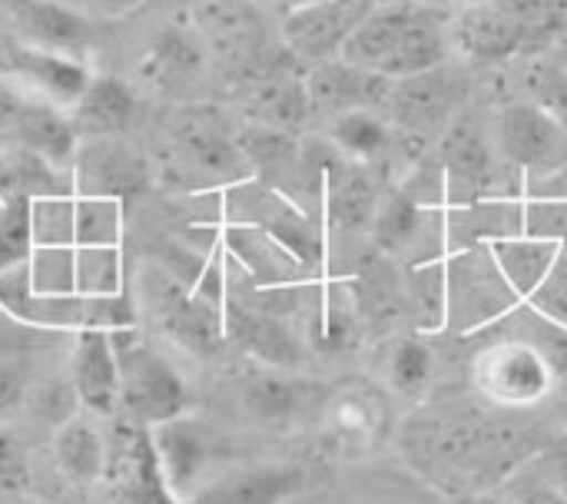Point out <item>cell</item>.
<instances>
[{
    "instance_id": "obj_23",
    "label": "cell",
    "mask_w": 567,
    "mask_h": 504,
    "mask_svg": "<svg viewBox=\"0 0 567 504\" xmlns=\"http://www.w3.org/2000/svg\"><path fill=\"white\" fill-rule=\"evenodd\" d=\"M140 116V96L120 76H93L83 96L70 106L76 136H123Z\"/></svg>"
},
{
    "instance_id": "obj_7",
    "label": "cell",
    "mask_w": 567,
    "mask_h": 504,
    "mask_svg": "<svg viewBox=\"0 0 567 504\" xmlns=\"http://www.w3.org/2000/svg\"><path fill=\"white\" fill-rule=\"evenodd\" d=\"M193 23L209 50V60L233 83L279 43L252 0H203Z\"/></svg>"
},
{
    "instance_id": "obj_49",
    "label": "cell",
    "mask_w": 567,
    "mask_h": 504,
    "mask_svg": "<svg viewBox=\"0 0 567 504\" xmlns=\"http://www.w3.org/2000/svg\"><path fill=\"white\" fill-rule=\"evenodd\" d=\"M415 3H432V7H445L449 0H415Z\"/></svg>"
},
{
    "instance_id": "obj_36",
    "label": "cell",
    "mask_w": 567,
    "mask_h": 504,
    "mask_svg": "<svg viewBox=\"0 0 567 504\" xmlns=\"http://www.w3.org/2000/svg\"><path fill=\"white\" fill-rule=\"evenodd\" d=\"M33 249L76 246V196H47L30 203Z\"/></svg>"
},
{
    "instance_id": "obj_39",
    "label": "cell",
    "mask_w": 567,
    "mask_h": 504,
    "mask_svg": "<svg viewBox=\"0 0 567 504\" xmlns=\"http://www.w3.org/2000/svg\"><path fill=\"white\" fill-rule=\"evenodd\" d=\"M33 253V226L30 203H3L0 206V269L23 266Z\"/></svg>"
},
{
    "instance_id": "obj_40",
    "label": "cell",
    "mask_w": 567,
    "mask_h": 504,
    "mask_svg": "<svg viewBox=\"0 0 567 504\" xmlns=\"http://www.w3.org/2000/svg\"><path fill=\"white\" fill-rule=\"evenodd\" d=\"M429 379H432V352L415 339L399 342L392 352V362H389L392 389L402 395H419L429 385Z\"/></svg>"
},
{
    "instance_id": "obj_9",
    "label": "cell",
    "mask_w": 567,
    "mask_h": 504,
    "mask_svg": "<svg viewBox=\"0 0 567 504\" xmlns=\"http://www.w3.org/2000/svg\"><path fill=\"white\" fill-rule=\"evenodd\" d=\"M73 193L130 203L150 189L153 166L123 136H83L73 156Z\"/></svg>"
},
{
    "instance_id": "obj_4",
    "label": "cell",
    "mask_w": 567,
    "mask_h": 504,
    "mask_svg": "<svg viewBox=\"0 0 567 504\" xmlns=\"http://www.w3.org/2000/svg\"><path fill=\"white\" fill-rule=\"evenodd\" d=\"M116 366H120V415L153 429L159 422H169L186 412L189 405V389L179 369L140 332L133 329H116L110 332Z\"/></svg>"
},
{
    "instance_id": "obj_25",
    "label": "cell",
    "mask_w": 567,
    "mask_h": 504,
    "mask_svg": "<svg viewBox=\"0 0 567 504\" xmlns=\"http://www.w3.org/2000/svg\"><path fill=\"white\" fill-rule=\"evenodd\" d=\"M53 462L73 485H96L106 472V432L86 415H70L53 432Z\"/></svg>"
},
{
    "instance_id": "obj_45",
    "label": "cell",
    "mask_w": 567,
    "mask_h": 504,
    "mask_svg": "<svg viewBox=\"0 0 567 504\" xmlns=\"http://www.w3.org/2000/svg\"><path fill=\"white\" fill-rule=\"evenodd\" d=\"M458 504H525V502H518V498H512V495H468V498H462Z\"/></svg>"
},
{
    "instance_id": "obj_33",
    "label": "cell",
    "mask_w": 567,
    "mask_h": 504,
    "mask_svg": "<svg viewBox=\"0 0 567 504\" xmlns=\"http://www.w3.org/2000/svg\"><path fill=\"white\" fill-rule=\"evenodd\" d=\"M126 203L76 196V246H123Z\"/></svg>"
},
{
    "instance_id": "obj_19",
    "label": "cell",
    "mask_w": 567,
    "mask_h": 504,
    "mask_svg": "<svg viewBox=\"0 0 567 504\" xmlns=\"http://www.w3.org/2000/svg\"><path fill=\"white\" fill-rule=\"evenodd\" d=\"M498 146L522 169H555L567 160V130L535 103L518 100L502 110Z\"/></svg>"
},
{
    "instance_id": "obj_5",
    "label": "cell",
    "mask_w": 567,
    "mask_h": 504,
    "mask_svg": "<svg viewBox=\"0 0 567 504\" xmlns=\"http://www.w3.org/2000/svg\"><path fill=\"white\" fill-rule=\"evenodd\" d=\"M140 302L153 312L156 326L186 352L213 356L226 342L223 306L209 302L193 289V282L179 279L166 266H143L140 269Z\"/></svg>"
},
{
    "instance_id": "obj_41",
    "label": "cell",
    "mask_w": 567,
    "mask_h": 504,
    "mask_svg": "<svg viewBox=\"0 0 567 504\" xmlns=\"http://www.w3.org/2000/svg\"><path fill=\"white\" fill-rule=\"evenodd\" d=\"M30 488V452L27 445L0 425V492L20 495Z\"/></svg>"
},
{
    "instance_id": "obj_20",
    "label": "cell",
    "mask_w": 567,
    "mask_h": 504,
    "mask_svg": "<svg viewBox=\"0 0 567 504\" xmlns=\"http://www.w3.org/2000/svg\"><path fill=\"white\" fill-rule=\"evenodd\" d=\"M309 475L299 465H256L213 475L183 504H289L302 495Z\"/></svg>"
},
{
    "instance_id": "obj_30",
    "label": "cell",
    "mask_w": 567,
    "mask_h": 504,
    "mask_svg": "<svg viewBox=\"0 0 567 504\" xmlns=\"http://www.w3.org/2000/svg\"><path fill=\"white\" fill-rule=\"evenodd\" d=\"M126 292L123 246H76V296L110 299Z\"/></svg>"
},
{
    "instance_id": "obj_46",
    "label": "cell",
    "mask_w": 567,
    "mask_h": 504,
    "mask_svg": "<svg viewBox=\"0 0 567 504\" xmlns=\"http://www.w3.org/2000/svg\"><path fill=\"white\" fill-rule=\"evenodd\" d=\"M555 495L567 504V459H561V465L555 469Z\"/></svg>"
},
{
    "instance_id": "obj_47",
    "label": "cell",
    "mask_w": 567,
    "mask_h": 504,
    "mask_svg": "<svg viewBox=\"0 0 567 504\" xmlns=\"http://www.w3.org/2000/svg\"><path fill=\"white\" fill-rule=\"evenodd\" d=\"M551 56H555V60H558V63H561V66L567 70V33L565 37H558V40L551 43Z\"/></svg>"
},
{
    "instance_id": "obj_32",
    "label": "cell",
    "mask_w": 567,
    "mask_h": 504,
    "mask_svg": "<svg viewBox=\"0 0 567 504\" xmlns=\"http://www.w3.org/2000/svg\"><path fill=\"white\" fill-rule=\"evenodd\" d=\"M329 140L336 150H342L349 160H372L389 143V123L379 116V110H352L342 116H332Z\"/></svg>"
},
{
    "instance_id": "obj_24",
    "label": "cell",
    "mask_w": 567,
    "mask_h": 504,
    "mask_svg": "<svg viewBox=\"0 0 567 504\" xmlns=\"http://www.w3.org/2000/svg\"><path fill=\"white\" fill-rule=\"evenodd\" d=\"M502 279L518 299H535V292L548 282L551 269L561 259V239L555 236H508L492 239L488 246Z\"/></svg>"
},
{
    "instance_id": "obj_1",
    "label": "cell",
    "mask_w": 567,
    "mask_h": 504,
    "mask_svg": "<svg viewBox=\"0 0 567 504\" xmlns=\"http://www.w3.org/2000/svg\"><path fill=\"white\" fill-rule=\"evenodd\" d=\"M452 10L415 0H379L342 50V60L389 80L449 63Z\"/></svg>"
},
{
    "instance_id": "obj_11",
    "label": "cell",
    "mask_w": 567,
    "mask_h": 504,
    "mask_svg": "<svg viewBox=\"0 0 567 504\" xmlns=\"http://www.w3.org/2000/svg\"><path fill=\"white\" fill-rule=\"evenodd\" d=\"M475 385L498 405H535L555 389V372L532 342H498L475 362Z\"/></svg>"
},
{
    "instance_id": "obj_35",
    "label": "cell",
    "mask_w": 567,
    "mask_h": 504,
    "mask_svg": "<svg viewBox=\"0 0 567 504\" xmlns=\"http://www.w3.org/2000/svg\"><path fill=\"white\" fill-rule=\"evenodd\" d=\"M27 276L37 296H73L76 246H37L27 259Z\"/></svg>"
},
{
    "instance_id": "obj_16",
    "label": "cell",
    "mask_w": 567,
    "mask_h": 504,
    "mask_svg": "<svg viewBox=\"0 0 567 504\" xmlns=\"http://www.w3.org/2000/svg\"><path fill=\"white\" fill-rule=\"evenodd\" d=\"M462 100H465L462 76L449 63H442L435 70L395 80L385 110L392 113L399 126L412 133H435L455 120V110L462 106Z\"/></svg>"
},
{
    "instance_id": "obj_21",
    "label": "cell",
    "mask_w": 567,
    "mask_h": 504,
    "mask_svg": "<svg viewBox=\"0 0 567 504\" xmlns=\"http://www.w3.org/2000/svg\"><path fill=\"white\" fill-rule=\"evenodd\" d=\"M239 93H243V120L256 130L292 133V130L306 126V120L312 116L306 73H299V70L272 73L266 80L243 86Z\"/></svg>"
},
{
    "instance_id": "obj_14",
    "label": "cell",
    "mask_w": 567,
    "mask_h": 504,
    "mask_svg": "<svg viewBox=\"0 0 567 504\" xmlns=\"http://www.w3.org/2000/svg\"><path fill=\"white\" fill-rule=\"evenodd\" d=\"M0 13L10 20L20 43L66 53L83 63L96 43L93 17L63 0H0Z\"/></svg>"
},
{
    "instance_id": "obj_29",
    "label": "cell",
    "mask_w": 567,
    "mask_h": 504,
    "mask_svg": "<svg viewBox=\"0 0 567 504\" xmlns=\"http://www.w3.org/2000/svg\"><path fill=\"white\" fill-rule=\"evenodd\" d=\"M243 405L256 422H292L306 405V382L286 379L279 372H256L243 382Z\"/></svg>"
},
{
    "instance_id": "obj_44",
    "label": "cell",
    "mask_w": 567,
    "mask_h": 504,
    "mask_svg": "<svg viewBox=\"0 0 567 504\" xmlns=\"http://www.w3.org/2000/svg\"><path fill=\"white\" fill-rule=\"evenodd\" d=\"M143 0H73V7H80L83 13H96V17H126Z\"/></svg>"
},
{
    "instance_id": "obj_38",
    "label": "cell",
    "mask_w": 567,
    "mask_h": 504,
    "mask_svg": "<svg viewBox=\"0 0 567 504\" xmlns=\"http://www.w3.org/2000/svg\"><path fill=\"white\" fill-rule=\"evenodd\" d=\"M40 332V329H30V336ZM27 336V339H30ZM23 339V342H27ZM23 342H0V419H10L17 415L27 399H30V349Z\"/></svg>"
},
{
    "instance_id": "obj_13",
    "label": "cell",
    "mask_w": 567,
    "mask_h": 504,
    "mask_svg": "<svg viewBox=\"0 0 567 504\" xmlns=\"http://www.w3.org/2000/svg\"><path fill=\"white\" fill-rule=\"evenodd\" d=\"M209 50L193 27L183 23H166L153 33L150 47L143 50L136 63V80L150 93L163 96H183L193 86H199L209 73Z\"/></svg>"
},
{
    "instance_id": "obj_26",
    "label": "cell",
    "mask_w": 567,
    "mask_h": 504,
    "mask_svg": "<svg viewBox=\"0 0 567 504\" xmlns=\"http://www.w3.org/2000/svg\"><path fill=\"white\" fill-rule=\"evenodd\" d=\"M385 399L369 385H346L329 395L322 419L336 442L342 445H369L385 429Z\"/></svg>"
},
{
    "instance_id": "obj_18",
    "label": "cell",
    "mask_w": 567,
    "mask_h": 504,
    "mask_svg": "<svg viewBox=\"0 0 567 504\" xmlns=\"http://www.w3.org/2000/svg\"><path fill=\"white\" fill-rule=\"evenodd\" d=\"M70 385L80 402L96 419L120 415V366L113 339L103 329H86L73 336L70 349Z\"/></svg>"
},
{
    "instance_id": "obj_27",
    "label": "cell",
    "mask_w": 567,
    "mask_h": 504,
    "mask_svg": "<svg viewBox=\"0 0 567 504\" xmlns=\"http://www.w3.org/2000/svg\"><path fill=\"white\" fill-rule=\"evenodd\" d=\"M223 322H226V339H233L243 352L256 356L259 362H269V366H292L296 362V342L286 332V326L276 322L272 316L226 302Z\"/></svg>"
},
{
    "instance_id": "obj_15",
    "label": "cell",
    "mask_w": 567,
    "mask_h": 504,
    "mask_svg": "<svg viewBox=\"0 0 567 504\" xmlns=\"http://www.w3.org/2000/svg\"><path fill=\"white\" fill-rule=\"evenodd\" d=\"M449 43L452 53L465 63L492 66L508 63L532 50V40L525 30L495 3V0H468L452 10L449 20Z\"/></svg>"
},
{
    "instance_id": "obj_37",
    "label": "cell",
    "mask_w": 567,
    "mask_h": 504,
    "mask_svg": "<svg viewBox=\"0 0 567 504\" xmlns=\"http://www.w3.org/2000/svg\"><path fill=\"white\" fill-rule=\"evenodd\" d=\"M538 47L542 40H558L567 33V0H495Z\"/></svg>"
},
{
    "instance_id": "obj_6",
    "label": "cell",
    "mask_w": 567,
    "mask_h": 504,
    "mask_svg": "<svg viewBox=\"0 0 567 504\" xmlns=\"http://www.w3.org/2000/svg\"><path fill=\"white\" fill-rule=\"evenodd\" d=\"M106 504H183V498L163 479L150 429L120 419L106 432V472H103Z\"/></svg>"
},
{
    "instance_id": "obj_34",
    "label": "cell",
    "mask_w": 567,
    "mask_h": 504,
    "mask_svg": "<svg viewBox=\"0 0 567 504\" xmlns=\"http://www.w3.org/2000/svg\"><path fill=\"white\" fill-rule=\"evenodd\" d=\"M442 156H445V166L452 169V176H462L468 183H478L488 176L492 169V153H488V143L482 136V130L475 123H462L455 120L442 140Z\"/></svg>"
},
{
    "instance_id": "obj_28",
    "label": "cell",
    "mask_w": 567,
    "mask_h": 504,
    "mask_svg": "<svg viewBox=\"0 0 567 504\" xmlns=\"http://www.w3.org/2000/svg\"><path fill=\"white\" fill-rule=\"evenodd\" d=\"M329 223L336 229H365L379 216V199L369 176L352 163L329 173Z\"/></svg>"
},
{
    "instance_id": "obj_3",
    "label": "cell",
    "mask_w": 567,
    "mask_h": 504,
    "mask_svg": "<svg viewBox=\"0 0 567 504\" xmlns=\"http://www.w3.org/2000/svg\"><path fill=\"white\" fill-rule=\"evenodd\" d=\"M0 312L13 322L40 332H86V329H133L136 326V296L126 289L110 299L90 296H37L30 289L27 263L13 269H0Z\"/></svg>"
},
{
    "instance_id": "obj_31",
    "label": "cell",
    "mask_w": 567,
    "mask_h": 504,
    "mask_svg": "<svg viewBox=\"0 0 567 504\" xmlns=\"http://www.w3.org/2000/svg\"><path fill=\"white\" fill-rule=\"evenodd\" d=\"M518 83L528 103H535L561 130H567V70L551 53L525 60L518 70Z\"/></svg>"
},
{
    "instance_id": "obj_8",
    "label": "cell",
    "mask_w": 567,
    "mask_h": 504,
    "mask_svg": "<svg viewBox=\"0 0 567 504\" xmlns=\"http://www.w3.org/2000/svg\"><path fill=\"white\" fill-rule=\"evenodd\" d=\"M375 3L379 0H312L292 7L279 23V40L299 63L309 66L342 60L346 43Z\"/></svg>"
},
{
    "instance_id": "obj_12",
    "label": "cell",
    "mask_w": 567,
    "mask_h": 504,
    "mask_svg": "<svg viewBox=\"0 0 567 504\" xmlns=\"http://www.w3.org/2000/svg\"><path fill=\"white\" fill-rule=\"evenodd\" d=\"M163 479L186 502L199 485L213 479V465L223 455V439L193 415H176L150 429Z\"/></svg>"
},
{
    "instance_id": "obj_10",
    "label": "cell",
    "mask_w": 567,
    "mask_h": 504,
    "mask_svg": "<svg viewBox=\"0 0 567 504\" xmlns=\"http://www.w3.org/2000/svg\"><path fill=\"white\" fill-rule=\"evenodd\" d=\"M0 73L60 110L73 106L93 80L83 60L20 43L17 37H0Z\"/></svg>"
},
{
    "instance_id": "obj_48",
    "label": "cell",
    "mask_w": 567,
    "mask_h": 504,
    "mask_svg": "<svg viewBox=\"0 0 567 504\" xmlns=\"http://www.w3.org/2000/svg\"><path fill=\"white\" fill-rule=\"evenodd\" d=\"M282 3H286V7L292 10V7H302V3H312V0H282Z\"/></svg>"
},
{
    "instance_id": "obj_17",
    "label": "cell",
    "mask_w": 567,
    "mask_h": 504,
    "mask_svg": "<svg viewBox=\"0 0 567 504\" xmlns=\"http://www.w3.org/2000/svg\"><path fill=\"white\" fill-rule=\"evenodd\" d=\"M389 76H379L372 70L352 66L346 60L316 63L306 70V90L312 103V116H342L352 110H382L392 96Z\"/></svg>"
},
{
    "instance_id": "obj_42",
    "label": "cell",
    "mask_w": 567,
    "mask_h": 504,
    "mask_svg": "<svg viewBox=\"0 0 567 504\" xmlns=\"http://www.w3.org/2000/svg\"><path fill=\"white\" fill-rule=\"evenodd\" d=\"M412 229H415V209H412V203L395 199L392 206H385L379 213V243H385L389 249L405 246L409 236H412Z\"/></svg>"
},
{
    "instance_id": "obj_43",
    "label": "cell",
    "mask_w": 567,
    "mask_h": 504,
    "mask_svg": "<svg viewBox=\"0 0 567 504\" xmlns=\"http://www.w3.org/2000/svg\"><path fill=\"white\" fill-rule=\"evenodd\" d=\"M538 309H545L551 319H558L561 326H567V263L558 259V266L551 269L548 282L535 292Z\"/></svg>"
},
{
    "instance_id": "obj_22",
    "label": "cell",
    "mask_w": 567,
    "mask_h": 504,
    "mask_svg": "<svg viewBox=\"0 0 567 504\" xmlns=\"http://www.w3.org/2000/svg\"><path fill=\"white\" fill-rule=\"evenodd\" d=\"M47 196H76L73 173L30 146L0 143V203H33Z\"/></svg>"
},
{
    "instance_id": "obj_2",
    "label": "cell",
    "mask_w": 567,
    "mask_h": 504,
    "mask_svg": "<svg viewBox=\"0 0 567 504\" xmlns=\"http://www.w3.org/2000/svg\"><path fill=\"white\" fill-rule=\"evenodd\" d=\"M252 163L229 130L226 116L209 103H183L169 113L166 140L159 143L156 173L166 183L189 186V179L206 183H243Z\"/></svg>"
}]
</instances>
